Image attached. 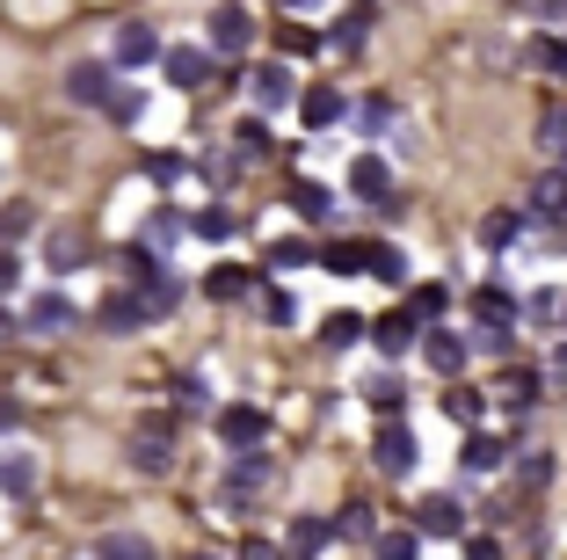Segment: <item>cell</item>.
Segmentation results:
<instances>
[{
	"instance_id": "obj_20",
	"label": "cell",
	"mask_w": 567,
	"mask_h": 560,
	"mask_svg": "<svg viewBox=\"0 0 567 560\" xmlns=\"http://www.w3.org/2000/svg\"><path fill=\"white\" fill-rule=\"evenodd\" d=\"M284 204H291V212H299L306 226L334 218V190H328V182H313V175H306V182H291V190H284Z\"/></svg>"
},
{
	"instance_id": "obj_55",
	"label": "cell",
	"mask_w": 567,
	"mask_h": 560,
	"mask_svg": "<svg viewBox=\"0 0 567 560\" xmlns=\"http://www.w3.org/2000/svg\"><path fill=\"white\" fill-rule=\"evenodd\" d=\"M16 284H22V255L8 247V255H0V292H16Z\"/></svg>"
},
{
	"instance_id": "obj_39",
	"label": "cell",
	"mask_w": 567,
	"mask_h": 560,
	"mask_svg": "<svg viewBox=\"0 0 567 560\" xmlns=\"http://www.w3.org/2000/svg\"><path fill=\"white\" fill-rule=\"evenodd\" d=\"M175 408H183V415H204V408H212V386H204L197 371H175Z\"/></svg>"
},
{
	"instance_id": "obj_4",
	"label": "cell",
	"mask_w": 567,
	"mask_h": 560,
	"mask_svg": "<svg viewBox=\"0 0 567 560\" xmlns=\"http://www.w3.org/2000/svg\"><path fill=\"white\" fill-rule=\"evenodd\" d=\"M167 459H175V422L167 415H146L132 437V466L138 474H167Z\"/></svg>"
},
{
	"instance_id": "obj_21",
	"label": "cell",
	"mask_w": 567,
	"mask_h": 560,
	"mask_svg": "<svg viewBox=\"0 0 567 560\" xmlns=\"http://www.w3.org/2000/svg\"><path fill=\"white\" fill-rule=\"evenodd\" d=\"M334 539V525L328 517H291V531H284V553L291 560H320V546Z\"/></svg>"
},
{
	"instance_id": "obj_40",
	"label": "cell",
	"mask_w": 567,
	"mask_h": 560,
	"mask_svg": "<svg viewBox=\"0 0 567 560\" xmlns=\"http://www.w3.org/2000/svg\"><path fill=\"white\" fill-rule=\"evenodd\" d=\"M183 233H189V218L175 212V204H167V212H153V218H146V241H153V247H175V241H183Z\"/></svg>"
},
{
	"instance_id": "obj_50",
	"label": "cell",
	"mask_w": 567,
	"mask_h": 560,
	"mask_svg": "<svg viewBox=\"0 0 567 560\" xmlns=\"http://www.w3.org/2000/svg\"><path fill=\"white\" fill-rule=\"evenodd\" d=\"M146 306H153V320H167L175 306H183V284H175V277H161V284L146 292Z\"/></svg>"
},
{
	"instance_id": "obj_18",
	"label": "cell",
	"mask_w": 567,
	"mask_h": 560,
	"mask_svg": "<svg viewBox=\"0 0 567 560\" xmlns=\"http://www.w3.org/2000/svg\"><path fill=\"white\" fill-rule=\"evenodd\" d=\"M532 218H538V226L567 218V167H546V175L532 182Z\"/></svg>"
},
{
	"instance_id": "obj_2",
	"label": "cell",
	"mask_w": 567,
	"mask_h": 560,
	"mask_svg": "<svg viewBox=\"0 0 567 560\" xmlns=\"http://www.w3.org/2000/svg\"><path fill=\"white\" fill-rule=\"evenodd\" d=\"M415 459H422V451H415V429H408L401 415H385V422H379V437H371V466L401 480V474H415Z\"/></svg>"
},
{
	"instance_id": "obj_12",
	"label": "cell",
	"mask_w": 567,
	"mask_h": 560,
	"mask_svg": "<svg viewBox=\"0 0 567 560\" xmlns=\"http://www.w3.org/2000/svg\"><path fill=\"white\" fill-rule=\"evenodd\" d=\"M350 197H364V204H393V167H385L379 153H357V161H350Z\"/></svg>"
},
{
	"instance_id": "obj_58",
	"label": "cell",
	"mask_w": 567,
	"mask_h": 560,
	"mask_svg": "<svg viewBox=\"0 0 567 560\" xmlns=\"http://www.w3.org/2000/svg\"><path fill=\"white\" fill-rule=\"evenodd\" d=\"M16 422H22V400H16V394H0V429H16Z\"/></svg>"
},
{
	"instance_id": "obj_11",
	"label": "cell",
	"mask_w": 567,
	"mask_h": 560,
	"mask_svg": "<svg viewBox=\"0 0 567 560\" xmlns=\"http://www.w3.org/2000/svg\"><path fill=\"white\" fill-rule=\"evenodd\" d=\"M73 320H81V314H73V298H66V292H37V298H30V314H22V328H30V335H66Z\"/></svg>"
},
{
	"instance_id": "obj_15",
	"label": "cell",
	"mask_w": 567,
	"mask_h": 560,
	"mask_svg": "<svg viewBox=\"0 0 567 560\" xmlns=\"http://www.w3.org/2000/svg\"><path fill=\"white\" fill-rule=\"evenodd\" d=\"M153 59H167L161 30H153V22H124L117 30V67H153Z\"/></svg>"
},
{
	"instance_id": "obj_30",
	"label": "cell",
	"mask_w": 567,
	"mask_h": 560,
	"mask_svg": "<svg viewBox=\"0 0 567 560\" xmlns=\"http://www.w3.org/2000/svg\"><path fill=\"white\" fill-rule=\"evenodd\" d=\"M364 335H371L364 314H328V320H320V343H328V349H357Z\"/></svg>"
},
{
	"instance_id": "obj_22",
	"label": "cell",
	"mask_w": 567,
	"mask_h": 560,
	"mask_svg": "<svg viewBox=\"0 0 567 560\" xmlns=\"http://www.w3.org/2000/svg\"><path fill=\"white\" fill-rule=\"evenodd\" d=\"M30 488H37V459L30 451H0V495L8 502H30Z\"/></svg>"
},
{
	"instance_id": "obj_47",
	"label": "cell",
	"mask_w": 567,
	"mask_h": 560,
	"mask_svg": "<svg viewBox=\"0 0 567 560\" xmlns=\"http://www.w3.org/2000/svg\"><path fill=\"white\" fill-rule=\"evenodd\" d=\"M364 37H371V8H357V16L334 22V44H342V51H364Z\"/></svg>"
},
{
	"instance_id": "obj_16",
	"label": "cell",
	"mask_w": 567,
	"mask_h": 560,
	"mask_svg": "<svg viewBox=\"0 0 567 560\" xmlns=\"http://www.w3.org/2000/svg\"><path fill=\"white\" fill-rule=\"evenodd\" d=\"M248 88H255V102H262V110H284V102H299V88H291V67H284V59H262V67L248 73Z\"/></svg>"
},
{
	"instance_id": "obj_60",
	"label": "cell",
	"mask_w": 567,
	"mask_h": 560,
	"mask_svg": "<svg viewBox=\"0 0 567 560\" xmlns=\"http://www.w3.org/2000/svg\"><path fill=\"white\" fill-rule=\"evenodd\" d=\"M284 8H320V0H284Z\"/></svg>"
},
{
	"instance_id": "obj_62",
	"label": "cell",
	"mask_w": 567,
	"mask_h": 560,
	"mask_svg": "<svg viewBox=\"0 0 567 560\" xmlns=\"http://www.w3.org/2000/svg\"><path fill=\"white\" fill-rule=\"evenodd\" d=\"M560 320H567V314H560Z\"/></svg>"
},
{
	"instance_id": "obj_19",
	"label": "cell",
	"mask_w": 567,
	"mask_h": 560,
	"mask_svg": "<svg viewBox=\"0 0 567 560\" xmlns=\"http://www.w3.org/2000/svg\"><path fill=\"white\" fill-rule=\"evenodd\" d=\"M299 116L313 124V132H328V124H342V116H350V102H342V88L320 81V88H306V95H299Z\"/></svg>"
},
{
	"instance_id": "obj_23",
	"label": "cell",
	"mask_w": 567,
	"mask_h": 560,
	"mask_svg": "<svg viewBox=\"0 0 567 560\" xmlns=\"http://www.w3.org/2000/svg\"><path fill=\"white\" fill-rule=\"evenodd\" d=\"M117 269H124V292H153V284H161V255H153V247H124Z\"/></svg>"
},
{
	"instance_id": "obj_1",
	"label": "cell",
	"mask_w": 567,
	"mask_h": 560,
	"mask_svg": "<svg viewBox=\"0 0 567 560\" xmlns=\"http://www.w3.org/2000/svg\"><path fill=\"white\" fill-rule=\"evenodd\" d=\"M269 480H277V466H269L262 451H234V466L218 480V502H226V510H248L255 495H269Z\"/></svg>"
},
{
	"instance_id": "obj_28",
	"label": "cell",
	"mask_w": 567,
	"mask_h": 560,
	"mask_svg": "<svg viewBox=\"0 0 567 560\" xmlns=\"http://www.w3.org/2000/svg\"><path fill=\"white\" fill-rule=\"evenodd\" d=\"M248 269H240V263H218L212 269V277H204V298H218V306H234V298H248Z\"/></svg>"
},
{
	"instance_id": "obj_26",
	"label": "cell",
	"mask_w": 567,
	"mask_h": 560,
	"mask_svg": "<svg viewBox=\"0 0 567 560\" xmlns=\"http://www.w3.org/2000/svg\"><path fill=\"white\" fill-rule=\"evenodd\" d=\"M234 153H240V161H269V153H277V139H269L262 116H240V124H234Z\"/></svg>"
},
{
	"instance_id": "obj_61",
	"label": "cell",
	"mask_w": 567,
	"mask_h": 560,
	"mask_svg": "<svg viewBox=\"0 0 567 560\" xmlns=\"http://www.w3.org/2000/svg\"><path fill=\"white\" fill-rule=\"evenodd\" d=\"M189 560H218V553H189Z\"/></svg>"
},
{
	"instance_id": "obj_5",
	"label": "cell",
	"mask_w": 567,
	"mask_h": 560,
	"mask_svg": "<svg viewBox=\"0 0 567 560\" xmlns=\"http://www.w3.org/2000/svg\"><path fill=\"white\" fill-rule=\"evenodd\" d=\"M66 102H81V110H110V102H117V81H110V67H102V59H81V67H66Z\"/></svg>"
},
{
	"instance_id": "obj_10",
	"label": "cell",
	"mask_w": 567,
	"mask_h": 560,
	"mask_svg": "<svg viewBox=\"0 0 567 560\" xmlns=\"http://www.w3.org/2000/svg\"><path fill=\"white\" fill-rule=\"evenodd\" d=\"M509 451H517V437H495V429H473L466 445H458V466H466V474H495V466H509Z\"/></svg>"
},
{
	"instance_id": "obj_38",
	"label": "cell",
	"mask_w": 567,
	"mask_h": 560,
	"mask_svg": "<svg viewBox=\"0 0 567 560\" xmlns=\"http://www.w3.org/2000/svg\"><path fill=\"white\" fill-rule=\"evenodd\" d=\"M189 233H197V241H234V212H226V204H204V212L189 218Z\"/></svg>"
},
{
	"instance_id": "obj_3",
	"label": "cell",
	"mask_w": 567,
	"mask_h": 560,
	"mask_svg": "<svg viewBox=\"0 0 567 560\" xmlns=\"http://www.w3.org/2000/svg\"><path fill=\"white\" fill-rule=\"evenodd\" d=\"M262 437H269V415L262 408H248V400L218 408V445H226V451H262Z\"/></svg>"
},
{
	"instance_id": "obj_41",
	"label": "cell",
	"mask_w": 567,
	"mask_h": 560,
	"mask_svg": "<svg viewBox=\"0 0 567 560\" xmlns=\"http://www.w3.org/2000/svg\"><path fill=\"white\" fill-rule=\"evenodd\" d=\"M379 560H422V531H379Z\"/></svg>"
},
{
	"instance_id": "obj_53",
	"label": "cell",
	"mask_w": 567,
	"mask_h": 560,
	"mask_svg": "<svg viewBox=\"0 0 567 560\" xmlns=\"http://www.w3.org/2000/svg\"><path fill=\"white\" fill-rule=\"evenodd\" d=\"M146 175H153V182H183V153H153Z\"/></svg>"
},
{
	"instance_id": "obj_13",
	"label": "cell",
	"mask_w": 567,
	"mask_h": 560,
	"mask_svg": "<svg viewBox=\"0 0 567 560\" xmlns=\"http://www.w3.org/2000/svg\"><path fill=\"white\" fill-rule=\"evenodd\" d=\"M371 343H379L385 357H408V349H422V320L408 314V306H401V314H379V320H371Z\"/></svg>"
},
{
	"instance_id": "obj_36",
	"label": "cell",
	"mask_w": 567,
	"mask_h": 560,
	"mask_svg": "<svg viewBox=\"0 0 567 560\" xmlns=\"http://www.w3.org/2000/svg\"><path fill=\"white\" fill-rule=\"evenodd\" d=\"M538 394H546V379H538V371H509V379H502V408H517V415L532 408Z\"/></svg>"
},
{
	"instance_id": "obj_49",
	"label": "cell",
	"mask_w": 567,
	"mask_h": 560,
	"mask_svg": "<svg viewBox=\"0 0 567 560\" xmlns=\"http://www.w3.org/2000/svg\"><path fill=\"white\" fill-rule=\"evenodd\" d=\"M22 233H37V212H30V204H8V212H0V241L16 247Z\"/></svg>"
},
{
	"instance_id": "obj_25",
	"label": "cell",
	"mask_w": 567,
	"mask_h": 560,
	"mask_svg": "<svg viewBox=\"0 0 567 560\" xmlns=\"http://www.w3.org/2000/svg\"><path fill=\"white\" fill-rule=\"evenodd\" d=\"M44 263L59 269V277H66V269H81V263H87L81 233H73V226H51V241H44Z\"/></svg>"
},
{
	"instance_id": "obj_29",
	"label": "cell",
	"mask_w": 567,
	"mask_h": 560,
	"mask_svg": "<svg viewBox=\"0 0 567 560\" xmlns=\"http://www.w3.org/2000/svg\"><path fill=\"white\" fill-rule=\"evenodd\" d=\"M364 400H371L379 415H401V400H408V379H401V371H371V379H364Z\"/></svg>"
},
{
	"instance_id": "obj_31",
	"label": "cell",
	"mask_w": 567,
	"mask_h": 560,
	"mask_svg": "<svg viewBox=\"0 0 567 560\" xmlns=\"http://www.w3.org/2000/svg\"><path fill=\"white\" fill-rule=\"evenodd\" d=\"M320 269H334V277H364L371 255H364V241H334V247H320Z\"/></svg>"
},
{
	"instance_id": "obj_56",
	"label": "cell",
	"mask_w": 567,
	"mask_h": 560,
	"mask_svg": "<svg viewBox=\"0 0 567 560\" xmlns=\"http://www.w3.org/2000/svg\"><path fill=\"white\" fill-rule=\"evenodd\" d=\"M240 560H284V546H269V539H240Z\"/></svg>"
},
{
	"instance_id": "obj_45",
	"label": "cell",
	"mask_w": 567,
	"mask_h": 560,
	"mask_svg": "<svg viewBox=\"0 0 567 560\" xmlns=\"http://www.w3.org/2000/svg\"><path fill=\"white\" fill-rule=\"evenodd\" d=\"M546 480H553V459H546V451H524V459H517V488H524V495H538Z\"/></svg>"
},
{
	"instance_id": "obj_59",
	"label": "cell",
	"mask_w": 567,
	"mask_h": 560,
	"mask_svg": "<svg viewBox=\"0 0 567 560\" xmlns=\"http://www.w3.org/2000/svg\"><path fill=\"white\" fill-rule=\"evenodd\" d=\"M538 16H567V0H538Z\"/></svg>"
},
{
	"instance_id": "obj_6",
	"label": "cell",
	"mask_w": 567,
	"mask_h": 560,
	"mask_svg": "<svg viewBox=\"0 0 567 560\" xmlns=\"http://www.w3.org/2000/svg\"><path fill=\"white\" fill-rule=\"evenodd\" d=\"M248 44H255V22H248V8H240V0H218V8H212V51L240 59Z\"/></svg>"
},
{
	"instance_id": "obj_8",
	"label": "cell",
	"mask_w": 567,
	"mask_h": 560,
	"mask_svg": "<svg viewBox=\"0 0 567 560\" xmlns=\"http://www.w3.org/2000/svg\"><path fill=\"white\" fill-rule=\"evenodd\" d=\"M466 357H473L466 335H451V328H422V364H430V371L458 379V371H466Z\"/></svg>"
},
{
	"instance_id": "obj_34",
	"label": "cell",
	"mask_w": 567,
	"mask_h": 560,
	"mask_svg": "<svg viewBox=\"0 0 567 560\" xmlns=\"http://www.w3.org/2000/svg\"><path fill=\"white\" fill-rule=\"evenodd\" d=\"M334 531H342V539H379V510H371V502H342V510H334Z\"/></svg>"
},
{
	"instance_id": "obj_57",
	"label": "cell",
	"mask_w": 567,
	"mask_h": 560,
	"mask_svg": "<svg viewBox=\"0 0 567 560\" xmlns=\"http://www.w3.org/2000/svg\"><path fill=\"white\" fill-rule=\"evenodd\" d=\"M546 386H567V343H560V349L546 357Z\"/></svg>"
},
{
	"instance_id": "obj_35",
	"label": "cell",
	"mask_w": 567,
	"mask_h": 560,
	"mask_svg": "<svg viewBox=\"0 0 567 560\" xmlns=\"http://www.w3.org/2000/svg\"><path fill=\"white\" fill-rule=\"evenodd\" d=\"M95 560H153V546L138 531H110V539H95Z\"/></svg>"
},
{
	"instance_id": "obj_7",
	"label": "cell",
	"mask_w": 567,
	"mask_h": 560,
	"mask_svg": "<svg viewBox=\"0 0 567 560\" xmlns=\"http://www.w3.org/2000/svg\"><path fill=\"white\" fill-rule=\"evenodd\" d=\"M161 73H167V88H212V51L204 44H167V59H161Z\"/></svg>"
},
{
	"instance_id": "obj_54",
	"label": "cell",
	"mask_w": 567,
	"mask_h": 560,
	"mask_svg": "<svg viewBox=\"0 0 567 560\" xmlns=\"http://www.w3.org/2000/svg\"><path fill=\"white\" fill-rule=\"evenodd\" d=\"M466 560H502V546L487 531H466Z\"/></svg>"
},
{
	"instance_id": "obj_14",
	"label": "cell",
	"mask_w": 567,
	"mask_h": 560,
	"mask_svg": "<svg viewBox=\"0 0 567 560\" xmlns=\"http://www.w3.org/2000/svg\"><path fill=\"white\" fill-rule=\"evenodd\" d=\"M95 314H102V328H110V335H132V328H146V320H153V306H146V292H110Z\"/></svg>"
},
{
	"instance_id": "obj_51",
	"label": "cell",
	"mask_w": 567,
	"mask_h": 560,
	"mask_svg": "<svg viewBox=\"0 0 567 560\" xmlns=\"http://www.w3.org/2000/svg\"><path fill=\"white\" fill-rule=\"evenodd\" d=\"M284 51H291V59H299V51H320V37L306 30V22H284V37H277Z\"/></svg>"
},
{
	"instance_id": "obj_17",
	"label": "cell",
	"mask_w": 567,
	"mask_h": 560,
	"mask_svg": "<svg viewBox=\"0 0 567 560\" xmlns=\"http://www.w3.org/2000/svg\"><path fill=\"white\" fill-rule=\"evenodd\" d=\"M473 314H481V328H509V320L524 314V298L509 292V284H481V292H473Z\"/></svg>"
},
{
	"instance_id": "obj_32",
	"label": "cell",
	"mask_w": 567,
	"mask_h": 560,
	"mask_svg": "<svg viewBox=\"0 0 567 560\" xmlns=\"http://www.w3.org/2000/svg\"><path fill=\"white\" fill-rule=\"evenodd\" d=\"M444 306H451V284H415V292H408V314H415L422 328H436Z\"/></svg>"
},
{
	"instance_id": "obj_44",
	"label": "cell",
	"mask_w": 567,
	"mask_h": 560,
	"mask_svg": "<svg viewBox=\"0 0 567 560\" xmlns=\"http://www.w3.org/2000/svg\"><path fill=\"white\" fill-rule=\"evenodd\" d=\"M524 59H532V67H546V73H560V81H567V44H560V37H532V51H524Z\"/></svg>"
},
{
	"instance_id": "obj_9",
	"label": "cell",
	"mask_w": 567,
	"mask_h": 560,
	"mask_svg": "<svg viewBox=\"0 0 567 560\" xmlns=\"http://www.w3.org/2000/svg\"><path fill=\"white\" fill-rule=\"evenodd\" d=\"M415 531L422 539H466V502H458V495H430L422 517H415Z\"/></svg>"
},
{
	"instance_id": "obj_43",
	"label": "cell",
	"mask_w": 567,
	"mask_h": 560,
	"mask_svg": "<svg viewBox=\"0 0 567 560\" xmlns=\"http://www.w3.org/2000/svg\"><path fill=\"white\" fill-rule=\"evenodd\" d=\"M560 314H567V298L553 292V284H538V292L524 298V320H538V328H546V320H560Z\"/></svg>"
},
{
	"instance_id": "obj_33",
	"label": "cell",
	"mask_w": 567,
	"mask_h": 560,
	"mask_svg": "<svg viewBox=\"0 0 567 560\" xmlns=\"http://www.w3.org/2000/svg\"><path fill=\"white\" fill-rule=\"evenodd\" d=\"M538 146H546V161H553V167L567 161V102H553V110L538 116Z\"/></svg>"
},
{
	"instance_id": "obj_46",
	"label": "cell",
	"mask_w": 567,
	"mask_h": 560,
	"mask_svg": "<svg viewBox=\"0 0 567 560\" xmlns=\"http://www.w3.org/2000/svg\"><path fill=\"white\" fill-rule=\"evenodd\" d=\"M262 320H269V328H291V320H299V298L269 284V292H262Z\"/></svg>"
},
{
	"instance_id": "obj_48",
	"label": "cell",
	"mask_w": 567,
	"mask_h": 560,
	"mask_svg": "<svg viewBox=\"0 0 567 560\" xmlns=\"http://www.w3.org/2000/svg\"><path fill=\"white\" fill-rule=\"evenodd\" d=\"M385 124H393V102H385V95H371L364 110H357V132H364V139H379Z\"/></svg>"
},
{
	"instance_id": "obj_42",
	"label": "cell",
	"mask_w": 567,
	"mask_h": 560,
	"mask_svg": "<svg viewBox=\"0 0 567 560\" xmlns=\"http://www.w3.org/2000/svg\"><path fill=\"white\" fill-rule=\"evenodd\" d=\"M306 263H320L313 241H277V247H269V269H306Z\"/></svg>"
},
{
	"instance_id": "obj_37",
	"label": "cell",
	"mask_w": 567,
	"mask_h": 560,
	"mask_svg": "<svg viewBox=\"0 0 567 560\" xmlns=\"http://www.w3.org/2000/svg\"><path fill=\"white\" fill-rule=\"evenodd\" d=\"M444 415H451V422H466V429H473V422H481V394H473L466 379H451V386H444Z\"/></svg>"
},
{
	"instance_id": "obj_27",
	"label": "cell",
	"mask_w": 567,
	"mask_h": 560,
	"mask_svg": "<svg viewBox=\"0 0 567 560\" xmlns=\"http://www.w3.org/2000/svg\"><path fill=\"white\" fill-rule=\"evenodd\" d=\"M364 255H371L364 277H379V284H408V255H401L393 241H364Z\"/></svg>"
},
{
	"instance_id": "obj_24",
	"label": "cell",
	"mask_w": 567,
	"mask_h": 560,
	"mask_svg": "<svg viewBox=\"0 0 567 560\" xmlns=\"http://www.w3.org/2000/svg\"><path fill=\"white\" fill-rule=\"evenodd\" d=\"M524 226H532V212H487L481 218V247H495V255H502V247H517Z\"/></svg>"
},
{
	"instance_id": "obj_52",
	"label": "cell",
	"mask_w": 567,
	"mask_h": 560,
	"mask_svg": "<svg viewBox=\"0 0 567 560\" xmlns=\"http://www.w3.org/2000/svg\"><path fill=\"white\" fill-rule=\"evenodd\" d=\"M509 343H517L509 328H473V349H487V357H509Z\"/></svg>"
}]
</instances>
